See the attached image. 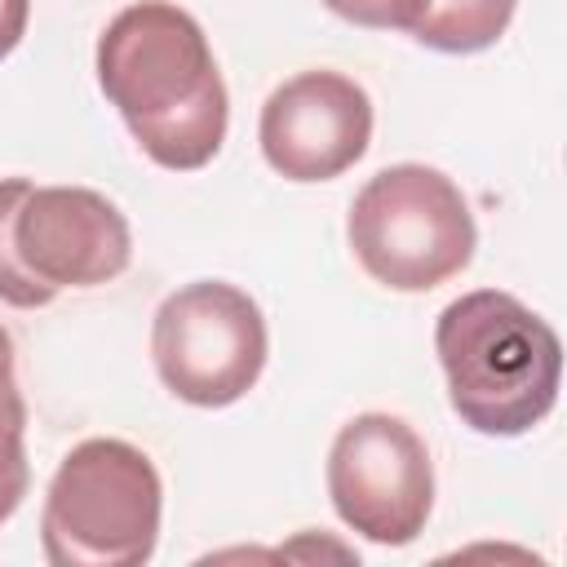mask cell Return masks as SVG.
<instances>
[{"label": "cell", "instance_id": "1", "mask_svg": "<svg viewBox=\"0 0 567 567\" xmlns=\"http://www.w3.org/2000/svg\"><path fill=\"white\" fill-rule=\"evenodd\" d=\"M97 84L159 168H204L226 142L230 102L208 35L168 0H137L106 22Z\"/></svg>", "mask_w": 567, "mask_h": 567}, {"label": "cell", "instance_id": "2", "mask_svg": "<svg viewBox=\"0 0 567 567\" xmlns=\"http://www.w3.org/2000/svg\"><path fill=\"white\" fill-rule=\"evenodd\" d=\"M434 354L447 377L452 412L478 434H527L558 403V332L514 292L474 288L443 306L434 323Z\"/></svg>", "mask_w": 567, "mask_h": 567}, {"label": "cell", "instance_id": "5", "mask_svg": "<svg viewBox=\"0 0 567 567\" xmlns=\"http://www.w3.org/2000/svg\"><path fill=\"white\" fill-rule=\"evenodd\" d=\"M261 306L221 279H195L168 292L151 323V354L159 381L195 408L239 403L266 368Z\"/></svg>", "mask_w": 567, "mask_h": 567}, {"label": "cell", "instance_id": "4", "mask_svg": "<svg viewBox=\"0 0 567 567\" xmlns=\"http://www.w3.org/2000/svg\"><path fill=\"white\" fill-rule=\"evenodd\" d=\"M359 266L394 292H430L461 275L478 230L461 186L430 164H390L363 182L346 221Z\"/></svg>", "mask_w": 567, "mask_h": 567}, {"label": "cell", "instance_id": "11", "mask_svg": "<svg viewBox=\"0 0 567 567\" xmlns=\"http://www.w3.org/2000/svg\"><path fill=\"white\" fill-rule=\"evenodd\" d=\"M31 487L27 465V412H0V523L18 514Z\"/></svg>", "mask_w": 567, "mask_h": 567}, {"label": "cell", "instance_id": "3", "mask_svg": "<svg viewBox=\"0 0 567 567\" xmlns=\"http://www.w3.org/2000/svg\"><path fill=\"white\" fill-rule=\"evenodd\" d=\"M164 483L151 456L124 439L75 443L40 514V545L53 567H137L155 554Z\"/></svg>", "mask_w": 567, "mask_h": 567}, {"label": "cell", "instance_id": "7", "mask_svg": "<svg viewBox=\"0 0 567 567\" xmlns=\"http://www.w3.org/2000/svg\"><path fill=\"white\" fill-rule=\"evenodd\" d=\"M261 155L288 182H332L372 142V97L341 71H301L261 106Z\"/></svg>", "mask_w": 567, "mask_h": 567}, {"label": "cell", "instance_id": "8", "mask_svg": "<svg viewBox=\"0 0 567 567\" xmlns=\"http://www.w3.org/2000/svg\"><path fill=\"white\" fill-rule=\"evenodd\" d=\"M13 257L49 292L93 288L128 270L133 235L106 195L31 182L13 213Z\"/></svg>", "mask_w": 567, "mask_h": 567}, {"label": "cell", "instance_id": "6", "mask_svg": "<svg viewBox=\"0 0 567 567\" xmlns=\"http://www.w3.org/2000/svg\"><path fill=\"white\" fill-rule=\"evenodd\" d=\"M328 496L341 523L377 545H408L434 509V465L425 439L390 412L346 421L328 452Z\"/></svg>", "mask_w": 567, "mask_h": 567}, {"label": "cell", "instance_id": "9", "mask_svg": "<svg viewBox=\"0 0 567 567\" xmlns=\"http://www.w3.org/2000/svg\"><path fill=\"white\" fill-rule=\"evenodd\" d=\"M514 4L518 0H430L412 35L439 53H478L505 35Z\"/></svg>", "mask_w": 567, "mask_h": 567}, {"label": "cell", "instance_id": "10", "mask_svg": "<svg viewBox=\"0 0 567 567\" xmlns=\"http://www.w3.org/2000/svg\"><path fill=\"white\" fill-rule=\"evenodd\" d=\"M27 190H31L27 177H4L0 182V301L13 306V310H40L58 297L44 284H35L13 257V213H18Z\"/></svg>", "mask_w": 567, "mask_h": 567}, {"label": "cell", "instance_id": "12", "mask_svg": "<svg viewBox=\"0 0 567 567\" xmlns=\"http://www.w3.org/2000/svg\"><path fill=\"white\" fill-rule=\"evenodd\" d=\"M337 18L354 27H377V31H408L425 18L430 0H323Z\"/></svg>", "mask_w": 567, "mask_h": 567}, {"label": "cell", "instance_id": "13", "mask_svg": "<svg viewBox=\"0 0 567 567\" xmlns=\"http://www.w3.org/2000/svg\"><path fill=\"white\" fill-rule=\"evenodd\" d=\"M0 412H27L18 390V368H13V337L4 328H0Z\"/></svg>", "mask_w": 567, "mask_h": 567}, {"label": "cell", "instance_id": "14", "mask_svg": "<svg viewBox=\"0 0 567 567\" xmlns=\"http://www.w3.org/2000/svg\"><path fill=\"white\" fill-rule=\"evenodd\" d=\"M31 0H0V58H9L27 35Z\"/></svg>", "mask_w": 567, "mask_h": 567}]
</instances>
